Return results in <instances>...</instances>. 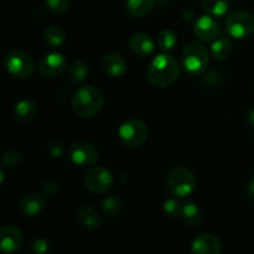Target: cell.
<instances>
[{
    "instance_id": "obj_5",
    "label": "cell",
    "mask_w": 254,
    "mask_h": 254,
    "mask_svg": "<svg viewBox=\"0 0 254 254\" xmlns=\"http://www.w3.org/2000/svg\"><path fill=\"white\" fill-rule=\"evenodd\" d=\"M5 68L16 78H30L34 73L35 64L30 55L21 50H12L5 57Z\"/></svg>"
},
{
    "instance_id": "obj_24",
    "label": "cell",
    "mask_w": 254,
    "mask_h": 254,
    "mask_svg": "<svg viewBox=\"0 0 254 254\" xmlns=\"http://www.w3.org/2000/svg\"><path fill=\"white\" fill-rule=\"evenodd\" d=\"M203 9L215 16H222L230 9V1L227 0H201Z\"/></svg>"
},
{
    "instance_id": "obj_21",
    "label": "cell",
    "mask_w": 254,
    "mask_h": 254,
    "mask_svg": "<svg viewBox=\"0 0 254 254\" xmlns=\"http://www.w3.org/2000/svg\"><path fill=\"white\" fill-rule=\"evenodd\" d=\"M45 41L52 47H60L64 44L66 41V34H64V29L57 25H52L49 26L44 31Z\"/></svg>"
},
{
    "instance_id": "obj_28",
    "label": "cell",
    "mask_w": 254,
    "mask_h": 254,
    "mask_svg": "<svg viewBox=\"0 0 254 254\" xmlns=\"http://www.w3.org/2000/svg\"><path fill=\"white\" fill-rule=\"evenodd\" d=\"M181 210H183V205L175 198H168L164 203V211L171 218L180 217Z\"/></svg>"
},
{
    "instance_id": "obj_23",
    "label": "cell",
    "mask_w": 254,
    "mask_h": 254,
    "mask_svg": "<svg viewBox=\"0 0 254 254\" xmlns=\"http://www.w3.org/2000/svg\"><path fill=\"white\" fill-rule=\"evenodd\" d=\"M232 52V42L228 39L216 40L211 47V54L216 60H225Z\"/></svg>"
},
{
    "instance_id": "obj_14",
    "label": "cell",
    "mask_w": 254,
    "mask_h": 254,
    "mask_svg": "<svg viewBox=\"0 0 254 254\" xmlns=\"http://www.w3.org/2000/svg\"><path fill=\"white\" fill-rule=\"evenodd\" d=\"M193 31L195 35L202 41H213V40L217 37L220 29H218V25L215 20L211 16H203L198 17L195 22V26H193Z\"/></svg>"
},
{
    "instance_id": "obj_12",
    "label": "cell",
    "mask_w": 254,
    "mask_h": 254,
    "mask_svg": "<svg viewBox=\"0 0 254 254\" xmlns=\"http://www.w3.org/2000/svg\"><path fill=\"white\" fill-rule=\"evenodd\" d=\"M191 251L192 254H221L222 245L215 235L205 233L193 241Z\"/></svg>"
},
{
    "instance_id": "obj_25",
    "label": "cell",
    "mask_w": 254,
    "mask_h": 254,
    "mask_svg": "<svg viewBox=\"0 0 254 254\" xmlns=\"http://www.w3.org/2000/svg\"><path fill=\"white\" fill-rule=\"evenodd\" d=\"M176 42H178L176 35L175 32L171 31V30H163V31L159 34L158 36L159 49L163 50L164 52L171 51V50L176 46Z\"/></svg>"
},
{
    "instance_id": "obj_33",
    "label": "cell",
    "mask_w": 254,
    "mask_h": 254,
    "mask_svg": "<svg viewBox=\"0 0 254 254\" xmlns=\"http://www.w3.org/2000/svg\"><path fill=\"white\" fill-rule=\"evenodd\" d=\"M247 193H248V197H250L252 201H254V176L251 179L250 183H248Z\"/></svg>"
},
{
    "instance_id": "obj_17",
    "label": "cell",
    "mask_w": 254,
    "mask_h": 254,
    "mask_svg": "<svg viewBox=\"0 0 254 254\" xmlns=\"http://www.w3.org/2000/svg\"><path fill=\"white\" fill-rule=\"evenodd\" d=\"M37 113V107L32 99L25 98L17 102L14 108V118L21 123H27L32 121Z\"/></svg>"
},
{
    "instance_id": "obj_15",
    "label": "cell",
    "mask_w": 254,
    "mask_h": 254,
    "mask_svg": "<svg viewBox=\"0 0 254 254\" xmlns=\"http://www.w3.org/2000/svg\"><path fill=\"white\" fill-rule=\"evenodd\" d=\"M45 206H46V201L37 193H29V195L22 196L21 200L19 201L20 212L29 217L41 213L45 210Z\"/></svg>"
},
{
    "instance_id": "obj_31",
    "label": "cell",
    "mask_w": 254,
    "mask_h": 254,
    "mask_svg": "<svg viewBox=\"0 0 254 254\" xmlns=\"http://www.w3.org/2000/svg\"><path fill=\"white\" fill-rule=\"evenodd\" d=\"M49 153L52 158H62L64 155V144L59 140H51L49 144Z\"/></svg>"
},
{
    "instance_id": "obj_22",
    "label": "cell",
    "mask_w": 254,
    "mask_h": 254,
    "mask_svg": "<svg viewBox=\"0 0 254 254\" xmlns=\"http://www.w3.org/2000/svg\"><path fill=\"white\" fill-rule=\"evenodd\" d=\"M180 218L183 220L184 223H186L189 226L198 225L201 221L200 208L197 207V205H195L192 202L184 203Z\"/></svg>"
},
{
    "instance_id": "obj_10",
    "label": "cell",
    "mask_w": 254,
    "mask_h": 254,
    "mask_svg": "<svg viewBox=\"0 0 254 254\" xmlns=\"http://www.w3.org/2000/svg\"><path fill=\"white\" fill-rule=\"evenodd\" d=\"M67 64V60L64 55L60 52H51L45 55L40 61V72L46 78H55L64 69Z\"/></svg>"
},
{
    "instance_id": "obj_26",
    "label": "cell",
    "mask_w": 254,
    "mask_h": 254,
    "mask_svg": "<svg viewBox=\"0 0 254 254\" xmlns=\"http://www.w3.org/2000/svg\"><path fill=\"white\" fill-rule=\"evenodd\" d=\"M122 202L117 196H108L102 202V210L109 217H116L121 213Z\"/></svg>"
},
{
    "instance_id": "obj_27",
    "label": "cell",
    "mask_w": 254,
    "mask_h": 254,
    "mask_svg": "<svg viewBox=\"0 0 254 254\" xmlns=\"http://www.w3.org/2000/svg\"><path fill=\"white\" fill-rule=\"evenodd\" d=\"M2 165L6 168L15 169L21 164V154L15 150H6L1 156Z\"/></svg>"
},
{
    "instance_id": "obj_35",
    "label": "cell",
    "mask_w": 254,
    "mask_h": 254,
    "mask_svg": "<svg viewBox=\"0 0 254 254\" xmlns=\"http://www.w3.org/2000/svg\"><path fill=\"white\" fill-rule=\"evenodd\" d=\"M227 1H231V0H227Z\"/></svg>"
},
{
    "instance_id": "obj_3",
    "label": "cell",
    "mask_w": 254,
    "mask_h": 254,
    "mask_svg": "<svg viewBox=\"0 0 254 254\" xmlns=\"http://www.w3.org/2000/svg\"><path fill=\"white\" fill-rule=\"evenodd\" d=\"M181 64L192 76L202 74L208 66L207 49L198 42H190L181 51Z\"/></svg>"
},
{
    "instance_id": "obj_16",
    "label": "cell",
    "mask_w": 254,
    "mask_h": 254,
    "mask_svg": "<svg viewBox=\"0 0 254 254\" xmlns=\"http://www.w3.org/2000/svg\"><path fill=\"white\" fill-rule=\"evenodd\" d=\"M129 47L139 57H146L153 54L155 45L146 34H134L129 39Z\"/></svg>"
},
{
    "instance_id": "obj_30",
    "label": "cell",
    "mask_w": 254,
    "mask_h": 254,
    "mask_svg": "<svg viewBox=\"0 0 254 254\" xmlns=\"http://www.w3.org/2000/svg\"><path fill=\"white\" fill-rule=\"evenodd\" d=\"M29 248L34 254H49L50 250H51L49 242L42 240V238H36V240L32 241Z\"/></svg>"
},
{
    "instance_id": "obj_32",
    "label": "cell",
    "mask_w": 254,
    "mask_h": 254,
    "mask_svg": "<svg viewBox=\"0 0 254 254\" xmlns=\"http://www.w3.org/2000/svg\"><path fill=\"white\" fill-rule=\"evenodd\" d=\"M52 186H59V184H57L55 180H47L46 183H45V185H44V188H42V190H44V192L46 193V195H52V193H54L51 191Z\"/></svg>"
},
{
    "instance_id": "obj_8",
    "label": "cell",
    "mask_w": 254,
    "mask_h": 254,
    "mask_svg": "<svg viewBox=\"0 0 254 254\" xmlns=\"http://www.w3.org/2000/svg\"><path fill=\"white\" fill-rule=\"evenodd\" d=\"M84 184L92 192L104 193L113 185V175L103 166H94L86 174Z\"/></svg>"
},
{
    "instance_id": "obj_7",
    "label": "cell",
    "mask_w": 254,
    "mask_h": 254,
    "mask_svg": "<svg viewBox=\"0 0 254 254\" xmlns=\"http://www.w3.org/2000/svg\"><path fill=\"white\" fill-rule=\"evenodd\" d=\"M226 31L233 39H246L254 32V16L248 11L232 12L226 21Z\"/></svg>"
},
{
    "instance_id": "obj_29",
    "label": "cell",
    "mask_w": 254,
    "mask_h": 254,
    "mask_svg": "<svg viewBox=\"0 0 254 254\" xmlns=\"http://www.w3.org/2000/svg\"><path fill=\"white\" fill-rule=\"evenodd\" d=\"M46 6L54 14H64L71 7L69 0H46Z\"/></svg>"
},
{
    "instance_id": "obj_19",
    "label": "cell",
    "mask_w": 254,
    "mask_h": 254,
    "mask_svg": "<svg viewBox=\"0 0 254 254\" xmlns=\"http://www.w3.org/2000/svg\"><path fill=\"white\" fill-rule=\"evenodd\" d=\"M78 220L88 230H97L101 227L102 220L98 212L91 206H83L78 211Z\"/></svg>"
},
{
    "instance_id": "obj_34",
    "label": "cell",
    "mask_w": 254,
    "mask_h": 254,
    "mask_svg": "<svg viewBox=\"0 0 254 254\" xmlns=\"http://www.w3.org/2000/svg\"><path fill=\"white\" fill-rule=\"evenodd\" d=\"M247 121H248V123L251 124V126L254 127V109H253V111H251L250 113H248Z\"/></svg>"
},
{
    "instance_id": "obj_11",
    "label": "cell",
    "mask_w": 254,
    "mask_h": 254,
    "mask_svg": "<svg viewBox=\"0 0 254 254\" xmlns=\"http://www.w3.org/2000/svg\"><path fill=\"white\" fill-rule=\"evenodd\" d=\"M24 243V235L15 226H4L0 230V246L4 253L16 252Z\"/></svg>"
},
{
    "instance_id": "obj_18",
    "label": "cell",
    "mask_w": 254,
    "mask_h": 254,
    "mask_svg": "<svg viewBox=\"0 0 254 254\" xmlns=\"http://www.w3.org/2000/svg\"><path fill=\"white\" fill-rule=\"evenodd\" d=\"M155 6V0H127V11L133 17H144Z\"/></svg>"
},
{
    "instance_id": "obj_13",
    "label": "cell",
    "mask_w": 254,
    "mask_h": 254,
    "mask_svg": "<svg viewBox=\"0 0 254 254\" xmlns=\"http://www.w3.org/2000/svg\"><path fill=\"white\" fill-rule=\"evenodd\" d=\"M102 69L104 73L109 77H121L127 71V62L122 55L111 52V54L104 55L102 59Z\"/></svg>"
},
{
    "instance_id": "obj_6",
    "label": "cell",
    "mask_w": 254,
    "mask_h": 254,
    "mask_svg": "<svg viewBox=\"0 0 254 254\" xmlns=\"http://www.w3.org/2000/svg\"><path fill=\"white\" fill-rule=\"evenodd\" d=\"M148 127L139 119H129L124 122L118 129L119 139L129 148H138L145 143L148 138Z\"/></svg>"
},
{
    "instance_id": "obj_1",
    "label": "cell",
    "mask_w": 254,
    "mask_h": 254,
    "mask_svg": "<svg viewBox=\"0 0 254 254\" xmlns=\"http://www.w3.org/2000/svg\"><path fill=\"white\" fill-rule=\"evenodd\" d=\"M179 62L168 54L158 55L150 62L148 68V79L155 87H168L176 81L179 76Z\"/></svg>"
},
{
    "instance_id": "obj_4",
    "label": "cell",
    "mask_w": 254,
    "mask_h": 254,
    "mask_svg": "<svg viewBox=\"0 0 254 254\" xmlns=\"http://www.w3.org/2000/svg\"><path fill=\"white\" fill-rule=\"evenodd\" d=\"M168 189L173 195L186 197L196 188L195 175L184 166H175L171 169L166 179Z\"/></svg>"
},
{
    "instance_id": "obj_2",
    "label": "cell",
    "mask_w": 254,
    "mask_h": 254,
    "mask_svg": "<svg viewBox=\"0 0 254 254\" xmlns=\"http://www.w3.org/2000/svg\"><path fill=\"white\" fill-rule=\"evenodd\" d=\"M103 94L94 86H86L77 89L72 97V108L77 116L91 118L99 113L103 107Z\"/></svg>"
},
{
    "instance_id": "obj_20",
    "label": "cell",
    "mask_w": 254,
    "mask_h": 254,
    "mask_svg": "<svg viewBox=\"0 0 254 254\" xmlns=\"http://www.w3.org/2000/svg\"><path fill=\"white\" fill-rule=\"evenodd\" d=\"M89 73L88 64L84 61L77 60L69 64L68 69H67V77L68 81L72 83H81V82L86 81Z\"/></svg>"
},
{
    "instance_id": "obj_9",
    "label": "cell",
    "mask_w": 254,
    "mask_h": 254,
    "mask_svg": "<svg viewBox=\"0 0 254 254\" xmlns=\"http://www.w3.org/2000/svg\"><path fill=\"white\" fill-rule=\"evenodd\" d=\"M98 150L87 141H76L69 150L72 163L78 166L94 165L98 161Z\"/></svg>"
}]
</instances>
